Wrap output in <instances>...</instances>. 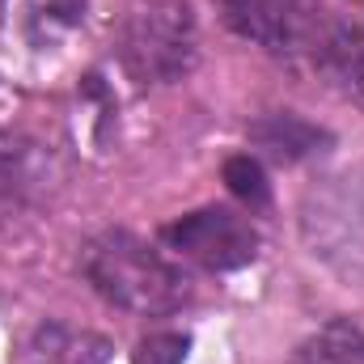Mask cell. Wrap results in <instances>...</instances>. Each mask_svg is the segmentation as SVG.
<instances>
[{
    "label": "cell",
    "instance_id": "cell-7",
    "mask_svg": "<svg viewBox=\"0 0 364 364\" xmlns=\"http://www.w3.org/2000/svg\"><path fill=\"white\" fill-rule=\"evenodd\" d=\"M318 68L326 77H335L356 102H364V30L360 26L343 21L339 34H335V43H331V51L322 55Z\"/></svg>",
    "mask_w": 364,
    "mask_h": 364
},
{
    "label": "cell",
    "instance_id": "cell-2",
    "mask_svg": "<svg viewBox=\"0 0 364 364\" xmlns=\"http://www.w3.org/2000/svg\"><path fill=\"white\" fill-rule=\"evenodd\" d=\"M199 60L191 0H132L119 21V64L136 85H174Z\"/></svg>",
    "mask_w": 364,
    "mask_h": 364
},
{
    "label": "cell",
    "instance_id": "cell-10",
    "mask_svg": "<svg viewBox=\"0 0 364 364\" xmlns=\"http://www.w3.org/2000/svg\"><path fill=\"white\" fill-rule=\"evenodd\" d=\"M191 339L186 335H149L136 348V364H182Z\"/></svg>",
    "mask_w": 364,
    "mask_h": 364
},
{
    "label": "cell",
    "instance_id": "cell-4",
    "mask_svg": "<svg viewBox=\"0 0 364 364\" xmlns=\"http://www.w3.org/2000/svg\"><path fill=\"white\" fill-rule=\"evenodd\" d=\"M161 237L170 250L203 263L208 272H233V267L255 263V255H259V229L250 225V216H242L233 208L186 212L161 229Z\"/></svg>",
    "mask_w": 364,
    "mask_h": 364
},
{
    "label": "cell",
    "instance_id": "cell-1",
    "mask_svg": "<svg viewBox=\"0 0 364 364\" xmlns=\"http://www.w3.org/2000/svg\"><path fill=\"white\" fill-rule=\"evenodd\" d=\"M77 267L93 292L136 318H166L191 301V279L157 246L127 229H102L81 246Z\"/></svg>",
    "mask_w": 364,
    "mask_h": 364
},
{
    "label": "cell",
    "instance_id": "cell-6",
    "mask_svg": "<svg viewBox=\"0 0 364 364\" xmlns=\"http://www.w3.org/2000/svg\"><path fill=\"white\" fill-rule=\"evenodd\" d=\"M250 140L275 157V161H301V157H309V153H322V144L331 140L322 127H314V123H305L301 114H292V110H279V114H263L259 123H250Z\"/></svg>",
    "mask_w": 364,
    "mask_h": 364
},
{
    "label": "cell",
    "instance_id": "cell-5",
    "mask_svg": "<svg viewBox=\"0 0 364 364\" xmlns=\"http://www.w3.org/2000/svg\"><path fill=\"white\" fill-rule=\"evenodd\" d=\"M47 178V161L38 153V144L17 140V136H0V225L9 216H17Z\"/></svg>",
    "mask_w": 364,
    "mask_h": 364
},
{
    "label": "cell",
    "instance_id": "cell-8",
    "mask_svg": "<svg viewBox=\"0 0 364 364\" xmlns=\"http://www.w3.org/2000/svg\"><path fill=\"white\" fill-rule=\"evenodd\" d=\"M292 364H364V335L348 322H331L296 348Z\"/></svg>",
    "mask_w": 364,
    "mask_h": 364
},
{
    "label": "cell",
    "instance_id": "cell-3",
    "mask_svg": "<svg viewBox=\"0 0 364 364\" xmlns=\"http://www.w3.org/2000/svg\"><path fill=\"white\" fill-rule=\"evenodd\" d=\"M220 9L229 30L246 43L314 68L343 26V17H335L322 0H220Z\"/></svg>",
    "mask_w": 364,
    "mask_h": 364
},
{
    "label": "cell",
    "instance_id": "cell-9",
    "mask_svg": "<svg viewBox=\"0 0 364 364\" xmlns=\"http://www.w3.org/2000/svg\"><path fill=\"white\" fill-rule=\"evenodd\" d=\"M225 182H229V191H233L237 199H246V203H267V174H263V166H259L250 153L225 161Z\"/></svg>",
    "mask_w": 364,
    "mask_h": 364
}]
</instances>
